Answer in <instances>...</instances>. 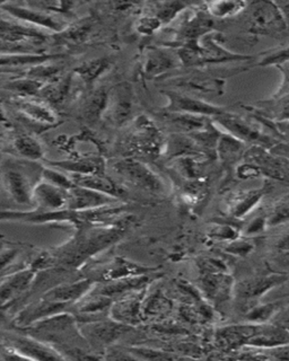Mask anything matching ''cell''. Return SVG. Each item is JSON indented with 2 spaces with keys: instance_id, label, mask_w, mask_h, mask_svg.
I'll return each instance as SVG.
<instances>
[{
  "instance_id": "cell-4",
  "label": "cell",
  "mask_w": 289,
  "mask_h": 361,
  "mask_svg": "<svg viewBox=\"0 0 289 361\" xmlns=\"http://www.w3.org/2000/svg\"><path fill=\"white\" fill-rule=\"evenodd\" d=\"M91 226L84 227L85 234H80L82 236L77 237L76 242L70 243L68 250L63 252V254H68V259L66 263L68 264H77V261L84 259L88 255L95 253L99 250L110 245L111 243L116 242L122 234V229H99L93 231L90 229Z\"/></svg>"
},
{
  "instance_id": "cell-24",
  "label": "cell",
  "mask_w": 289,
  "mask_h": 361,
  "mask_svg": "<svg viewBox=\"0 0 289 361\" xmlns=\"http://www.w3.org/2000/svg\"><path fill=\"white\" fill-rule=\"evenodd\" d=\"M176 59L168 51L162 49H152L146 54V59L144 61V76L147 78L159 76L171 69L176 67Z\"/></svg>"
},
{
  "instance_id": "cell-14",
  "label": "cell",
  "mask_w": 289,
  "mask_h": 361,
  "mask_svg": "<svg viewBox=\"0 0 289 361\" xmlns=\"http://www.w3.org/2000/svg\"><path fill=\"white\" fill-rule=\"evenodd\" d=\"M46 39V34L39 28L0 18V41L3 42L32 43L39 45L43 44Z\"/></svg>"
},
{
  "instance_id": "cell-27",
  "label": "cell",
  "mask_w": 289,
  "mask_h": 361,
  "mask_svg": "<svg viewBox=\"0 0 289 361\" xmlns=\"http://www.w3.org/2000/svg\"><path fill=\"white\" fill-rule=\"evenodd\" d=\"M264 195V190L240 192L228 201V214L234 218H243L250 212H252Z\"/></svg>"
},
{
  "instance_id": "cell-26",
  "label": "cell",
  "mask_w": 289,
  "mask_h": 361,
  "mask_svg": "<svg viewBox=\"0 0 289 361\" xmlns=\"http://www.w3.org/2000/svg\"><path fill=\"white\" fill-rule=\"evenodd\" d=\"M110 93L103 87L94 90L86 97L82 106V116L88 122H97L108 111Z\"/></svg>"
},
{
  "instance_id": "cell-17",
  "label": "cell",
  "mask_w": 289,
  "mask_h": 361,
  "mask_svg": "<svg viewBox=\"0 0 289 361\" xmlns=\"http://www.w3.org/2000/svg\"><path fill=\"white\" fill-rule=\"evenodd\" d=\"M253 27L262 33H276L286 30V24L275 6L269 3H260L251 11Z\"/></svg>"
},
{
  "instance_id": "cell-8",
  "label": "cell",
  "mask_w": 289,
  "mask_h": 361,
  "mask_svg": "<svg viewBox=\"0 0 289 361\" xmlns=\"http://www.w3.org/2000/svg\"><path fill=\"white\" fill-rule=\"evenodd\" d=\"M133 87L128 82L116 85L110 93L108 111L112 123L116 127L130 121L133 114Z\"/></svg>"
},
{
  "instance_id": "cell-45",
  "label": "cell",
  "mask_w": 289,
  "mask_h": 361,
  "mask_svg": "<svg viewBox=\"0 0 289 361\" xmlns=\"http://www.w3.org/2000/svg\"><path fill=\"white\" fill-rule=\"evenodd\" d=\"M266 225V218H257V219L253 220L251 223L247 226V235L257 234L259 231H264V226Z\"/></svg>"
},
{
  "instance_id": "cell-44",
  "label": "cell",
  "mask_w": 289,
  "mask_h": 361,
  "mask_svg": "<svg viewBox=\"0 0 289 361\" xmlns=\"http://www.w3.org/2000/svg\"><path fill=\"white\" fill-rule=\"evenodd\" d=\"M259 172H260V169L252 163L243 164L238 169V175L242 178H254L259 174Z\"/></svg>"
},
{
  "instance_id": "cell-12",
  "label": "cell",
  "mask_w": 289,
  "mask_h": 361,
  "mask_svg": "<svg viewBox=\"0 0 289 361\" xmlns=\"http://www.w3.org/2000/svg\"><path fill=\"white\" fill-rule=\"evenodd\" d=\"M119 201L120 199L116 197L75 184L70 190H68L67 208L70 210H93V209L113 206Z\"/></svg>"
},
{
  "instance_id": "cell-9",
  "label": "cell",
  "mask_w": 289,
  "mask_h": 361,
  "mask_svg": "<svg viewBox=\"0 0 289 361\" xmlns=\"http://www.w3.org/2000/svg\"><path fill=\"white\" fill-rule=\"evenodd\" d=\"M168 99V105L166 110L172 113H183L190 116H221L225 114V111L221 107L209 104L200 99H192L187 95L168 92L165 93Z\"/></svg>"
},
{
  "instance_id": "cell-10",
  "label": "cell",
  "mask_w": 289,
  "mask_h": 361,
  "mask_svg": "<svg viewBox=\"0 0 289 361\" xmlns=\"http://www.w3.org/2000/svg\"><path fill=\"white\" fill-rule=\"evenodd\" d=\"M8 345L16 351L22 359L33 360H58L65 359L58 350L50 347L49 344L33 338V336H14L8 340Z\"/></svg>"
},
{
  "instance_id": "cell-7",
  "label": "cell",
  "mask_w": 289,
  "mask_h": 361,
  "mask_svg": "<svg viewBox=\"0 0 289 361\" xmlns=\"http://www.w3.org/2000/svg\"><path fill=\"white\" fill-rule=\"evenodd\" d=\"M0 9L7 11L11 16L16 17L18 20H23L37 28H48L52 32L60 33L67 27L65 23L57 20L56 17L33 7H24L18 4L3 3L0 6Z\"/></svg>"
},
{
  "instance_id": "cell-18",
  "label": "cell",
  "mask_w": 289,
  "mask_h": 361,
  "mask_svg": "<svg viewBox=\"0 0 289 361\" xmlns=\"http://www.w3.org/2000/svg\"><path fill=\"white\" fill-rule=\"evenodd\" d=\"M95 286H97V281L92 279H84L78 282L65 283V285L52 288L51 290L46 293L43 298L49 299L52 302L70 305L71 302L85 298L88 293L93 290Z\"/></svg>"
},
{
  "instance_id": "cell-5",
  "label": "cell",
  "mask_w": 289,
  "mask_h": 361,
  "mask_svg": "<svg viewBox=\"0 0 289 361\" xmlns=\"http://www.w3.org/2000/svg\"><path fill=\"white\" fill-rule=\"evenodd\" d=\"M128 149L133 152L135 157L155 158L161 154L164 147L162 135L151 121L144 116L137 120L136 131L131 135L128 140Z\"/></svg>"
},
{
  "instance_id": "cell-39",
  "label": "cell",
  "mask_w": 289,
  "mask_h": 361,
  "mask_svg": "<svg viewBox=\"0 0 289 361\" xmlns=\"http://www.w3.org/2000/svg\"><path fill=\"white\" fill-rule=\"evenodd\" d=\"M244 7H245V4L240 3V1H219V3L208 4V11H210V14L215 17H221V18L236 15Z\"/></svg>"
},
{
  "instance_id": "cell-36",
  "label": "cell",
  "mask_w": 289,
  "mask_h": 361,
  "mask_svg": "<svg viewBox=\"0 0 289 361\" xmlns=\"http://www.w3.org/2000/svg\"><path fill=\"white\" fill-rule=\"evenodd\" d=\"M44 82L37 79L26 78L16 79L6 85L7 90L16 92L20 96H35L40 94L41 90L44 86Z\"/></svg>"
},
{
  "instance_id": "cell-6",
  "label": "cell",
  "mask_w": 289,
  "mask_h": 361,
  "mask_svg": "<svg viewBox=\"0 0 289 361\" xmlns=\"http://www.w3.org/2000/svg\"><path fill=\"white\" fill-rule=\"evenodd\" d=\"M0 180L7 195L18 204L30 206L33 203V190L27 175L16 165H6L1 169Z\"/></svg>"
},
{
  "instance_id": "cell-33",
  "label": "cell",
  "mask_w": 289,
  "mask_h": 361,
  "mask_svg": "<svg viewBox=\"0 0 289 361\" xmlns=\"http://www.w3.org/2000/svg\"><path fill=\"white\" fill-rule=\"evenodd\" d=\"M92 31V24L88 20H82L74 25L67 26L63 32H60L56 39L58 42L63 44H80L87 39Z\"/></svg>"
},
{
  "instance_id": "cell-41",
  "label": "cell",
  "mask_w": 289,
  "mask_h": 361,
  "mask_svg": "<svg viewBox=\"0 0 289 361\" xmlns=\"http://www.w3.org/2000/svg\"><path fill=\"white\" fill-rule=\"evenodd\" d=\"M219 155L224 159H230L235 157L236 154L241 152L242 142L232 135H224V137L219 140Z\"/></svg>"
},
{
  "instance_id": "cell-28",
  "label": "cell",
  "mask_w": 289,
  "mask_h": 361,
  "mask_svg": "<svg viewBox=\"0 0 289 361\" xmlns=\"http://www.w3.org/2000/svg\"><path fill=\"white\" fill-rule=\"evenodd\" d=\"M73 88V75L59 77L43 86L39 95L51 104H61L70 94Z\"/></svg>"
},
{
  "instance_id": "cell-29",
  "label": "cell",
  "mask_w": 289,
  "mask_h": 361,
  "mask_svg": "<svg viewBox=\"0 0 289 361\" xmlns=\"http://www.w3.org/2000/svg\"><path fill=\"white\" fill-rule=\"evenodd\" d=\"M60 54H0V68H18L22 66L43 65L48 61L60 59Z\"/></svg>"
},
{
  "instance_id": "cell-25",
  "label": "cell",
  "mask_w": 289,
  "mask_h": 361,
  "mask_svg": "<svg viewBox=\"0 0 289 361\" xmlns=\"http://www.w3.org/2000/svg\"><path fill=\"white\" fill-rule=\"evenodd\" d=\"M148 270L149 269L144 268L142 265L136 264V263L116 259L102 270H99L97 278L101 279V281H113V280L122 279V278H128V276L146 274Z\"/></svg>"
},
{
  "instance_id": "cell-1",
  "label": "cell",
  "mask_w": 289,
  "mask_h": 361,
  "mask_svg": "<svg viewBox=\"0 0 289 361\" xmlns=\"http://www.w3.org/2000/svg\"><path fill=\"white\" fill-rule=\"evenodd\" d=\"M125 206H109L93 210H70L66 208L54 212H42L35 209L33 212H8L0 210V221H24V223H70L80 228L88 227L92 224L102 223L105 220L116 217L125 210Z\"/></svg>"
},
{
  "instance_id": "cell-22",
  "label": "cell",
  "mask_w": 289,
  "mask_h": 361,
  "mask_svg": "<svg viewBox=\"0 0 289 361\" xmlns=\"http://www.w3.org/2000/svg\"><path fill=\"white\" fill-rule=\"evenodd\" d=\"M54 169L65 171L67 174H104L105 161L102 157L90 156V157L77 158L71 161H48Z\"/></svg>"
},
{
  "instance_id": "cell-32",
  "label": "cell",
  "mask_w": 289,
  "mask_h": 361,
  "mask_svg": "<svg viewBox=\"0 0 289 361\" xmlns=\"http://www.w3.org/2000/svg\"><path fill=\"white\" fill-rule=\"evenodd\" d=\"M139 304L136 300H119L111 306L112 319L123 324L131 325L138 321Z\"/></svg>"
},
{
  "instance_id": "cell-34",
  "label": "cell",
  "mask_w": 289,
  "mask_h": 361,
  "mask_svg": "<svg viewBox=\"0 0 289 361\" xmlns=\"http://www.w3.org/2000/svg\"><path fill=\"white\" fill-rule=\"evenodd\" d=\"M14 148L18 155L29 161H39L44 156L40 142L30 135H20L15 139Z\"/></svg>"
},
{
  "instance_id": "cell-23",
  "label": "cell",
  "mask_w": 289,
  "mask_h": 361,
  "mask_svg": "<svg viewBox=\"0 0 289 361\" xmlns=\"http://www.w3.org/2000/svg\"><path fill=\"white\" fill-rule=\"evenodd\" d=\"M76 185L87 188L94 191L101 192L110 197L121 199L125 191L121 189L118 184L114 183L111 178H106L105 174H68Z\"/></svg>"
},
{
  "instance_id": "cell-43",
  "label": "cell",
  "mask_w": 289,
  "mask_h": 361,
  "mask_svg": "<svg viewBox=\"0 0 289 361\" xmlns=\"http://www.w3.org/2000/svg\"><path fill=\"white\" fill-rule=\"evenodd\" d=\"M162 25V23L159 22L156 17L147 15V16L142 17L137 22L136 28L137 31L142 35H151V34L155 33Z\"/></svg>"
},
{
  "instance_id": "cell-30",
  "label": "cell",
  "mask_w": 289,
  "mask_h": 361,
  "mask_svg": "<svg viewBox=\"0 0 289 361\" xmlns=\"http://www.w3.org/2000/svg\"><path fill=\"white\" fill-rule=\"evenodd\" d=\"M112 61L109 58H97L82 63L75 69V73L82 82H85L86 86H92L110 69Z\"/></svg>"
},
{
  "instance_id": "cell-46",
  "label": "cell",
  "mask_w": 289,
  "mask_h": 361,
  "mask_svg": "<svg viewBox=\"0 0 289 361\" xmlns=\"http://www.w3.org/2000/svg\"><path fill=\"white\" fill-rule=\"evenodd\" d=\"M16 255H18L16 250H6V251L0 252V270L12 262Z\"/></svg>"
},
{
  "instance_id": "cell-38",
  "label": "cell",
  "mask_w": 289,
  "mask_h": 361,
  "mask_svg": "<svg viewBox=\"0 0 289 361\" xmlns=\"http://www.w3.org/2000/svg\"><path fill=\"white\" fill-rule=\"evenodd\" d=\"M41 174H42L43 180H46L48 183L54 184V185L58 186V188H61V189L67 190V191L75 185L74 182H73L68 174L61 172L60 169L58 171L54 167H44Z\"/></svg>"
},
{
  "instance_id": "cell-15",
  "label": "cell",
  "mask_w": 289,
  "mask_h": 361,
  "mask_svg": "<svg viewBox=\"0 0 289 361\" xmlns=\"http://www.w3.org/2000/svg\"><path fill=\"white\" fill-rule=\"evenodd\" d=\"M68 191L61 189L54 184L42 180L35 186L33 190V202L37 208L42 212H54L67 208Z\"/></svg>"
},
{
  "instance_id": "cell-20",
  "label": "cell",
  "mask_w": 289,
  "mask_h": 361,
  "mask_svg": "<svg viewBox=\"0 0 289 361\" xmlns=\"http://www.w3.org/2000/svg\"><path fill=\"white\" fill-rule=\"evenodd\" d=\"M35 278V270H22L9 276L3 283H0V308L4 310L20 293H23L31 286Z\"/></svg>"
},
{
  "instance_id": "cell-40",
  "label": "cell",
  "mask_w": 289,
  "mask_h": 361,
  "mask_svg": "<svg viewBox=\"0 0 289 361\" xmlns=\"http://www.w3.org/2000/svg\"><path fill=\"white\" fill-rule=\"evenodd\" d=\"M289 220V195L272 207L269 217H266V225L277 226Z\"/></svg>"
},
{
  "instance_id": "cell-35",
  "label": "cell",
  "mask_w": 289,
  "mask_h": 361,
  "mask_svg": "<svg viewBox=\"0 0 289 361\" xmlns=\"http://www.w3.org/2000/svg\"><path fill=\"white\" fill-rule=\"evenodd\" d=\"M152 6L153 9L151 11V16L156 17L157 20L164 25L174 20V17L185 8V4L171 1V3H155Z\"/></svg>"
},
{
  "instance_id": "cell-37",
  "label": "cell",
  "mask_w": 289,
  "mask_h": 361,
  "mask_svg": "<svg viewBox=\"0 0 289 361\" xmlns=\"http://www.w3.org/2000/svg\"><path fill=\"white\" fill-rule=\"evenodd\" d=\"M281 302L260 305V306H255L252 310H250L249 313L247 314L245 317L251 323H266V322L272 319L275 314H277L278 310H281Z\"/></svg>"
},
{
  "instance_id": "cell-31",
  "label": "cell",
  "mask_w": 289,
  "mask_h": 361,
  "mask_svg": "<svg viewBox=\"0 0 289 361\" xmlns=\"http://www.w3.org/2000/svg\"><path fill=\"white\" fill-rule=\"evenodd\" d=\"M18 106L24 116H29L35 121L44 124H54L57 122V116L54 114V111L39 102L20 99Z\"/></svg>"
},
{
  "instance_id": "cell-21",
  "label": "cell",
  "mask_w": 289,
  "mask_h": 361,
  "mask_svg": "<svg viewBox=\"0 0 289 361\" xmlns=\"http://www.w3.org/2000/svg\"><path fill=\"white\" fill-rule=\"evenodd\" d=\"M149 280H151V276H146V274L128 276V278L108 281L106 285H103L99 289H95V290L93 289L92 291L111 299L121 298V297L127 296L128 293L140 290L142 288L146 287Z\"/></svg>"
},
{
  "instance_id": "cell-42",
  "label": "cell",
  "mask_w": 289,
  "mask_h": 361,
  "mask_svg": "<svg viewBox=\"0 0 289 361\" xmlns=\"http://www.w3.org/2000/svg\"><path fill=\"white\" fill-rule=\"evenodd\" d=\"M127 351L133 355L135 358L144 359V360L173 358V355H170L168 353L157 351V350L148 349V348H129Z\"/></svg>"
},
{
  "instance_id": "cell-19",
  "label": "cell",
  "mask_w": 289,
  "mask_h": 361,
  "mask_svg": "<svg viewBox=\"0 0 289 361\" xmlns=\"http://www.w3.org/2000/svg\"><path fill=\"white\" fill-rule=\"evenodd\" d=\"M68 307V304L63 302H52L49 299L43 298L41 302H35L29 307H26L22 313L18 315V324L20 326L27 327L30 325L35 324L37 322L48 319L51 316L65 312L66 308Z\"/></svg>"
},
{
  "instance_id": "cell-2",
  "label": "cell",
  "mask_w": 289,
  "mask_h": 361,
  "mask_svg": "<svg viewBox=\"0 0 289 361\" xmlns=\"http://www.w3.org/2000/svg\"><path fill=\"white\" fill-rule=\"evenodd\" d=\"M217 338L225 349H238L242 345L276 349L288 345L289 331L275 325L253 323L221 329Z\"/></svg>"
},
{
  "instance_id": "cell-13",
  "label": "cell",
  "mask_w": 289,
  "mask_h": 361,
  "mask_svg": "<svg viewBox=\"0 0 289 361\" xmlns=\"http://www.w3.org/2000/svg\"><path fill=\"white\" fill-rule=\"evenodd\" d=\"M287 281L285 274H268L253 279L244 280L234 287V293L244 300H258L264 293L271 290L272 288L283 285Z\"/></svg>"
},
{
  "instance_id": "cell-47",
  "label": "cell",
  "mask_w": 289,
  "mask_h": 361,
  "mask_svg": "<svg viewBox=\"0 0 289 361\" xmlns=\"http://www.w3.org/2000/svg\"><path fill=\"white\" fill-rule=\"evenodd\" d=\"M5 319H6V314L4 312L3 308H0V325L3 324Z\"/></svg>"
},
{
  "instance_id": "cell-3",
  "label": "cell",
  "mask_w": 289,
  "mask_h": 361,
  "mask_svg": "<svg viewBox=\"0 0 289 361\" xmlns=\"http://www.w3.org/2000/svg\"><path fill=\"white\" fill-rule=\"evenodd\" d=\"M113 169L122 180L142 191L152 195H162L166 189L164 180L159 178V175L154 172L147 164L136 158L128 157L116 161Z\"/></svg>"
},
{
  "instance_id": "cell-48",
  "label": "cell",
  "mask_w": 289,
  "mask_h": 361,
  "mask_svg": "<svg viewBox=\"0 0 289 361\" xmlns=\"http://www.w3.org/2000/svg\"><path fill=\"white\" fill-rule=\"evenodd\" d=\"M1 4H3V3H0V6H1Z\"/></svg>"
},
{
  "instance_id": "cell-16",
  "label": "cell",
  "mask_w": 289,
  "mask_h": 361,
  "mask_svg": "<svg viewBox=\"0 0 289 361\" xmlns=\"http://www.w3.org/2000/svg\"><path fill=\"white\" fill-rule=\"evenodd\" d=\"M235 283L225 272L204 274L202 278V289L204 296L213 300L216 305L226 302L234 293Z\"/></svg>"
},
{
  "instance_id": "cell-11",
  "label": "cell",
  "mask_w": 289,
  "mask_h": 361,
  "mask_svg": "<svg viewBox=\"0 0 289 361\" xmlns=\"http://www.w3.org/2000/svg\"><path fill=\"white\" fill-rule=\"evenodd\" d=\"M84 326L80 327L82 336L92 342L97 344H111L121 338L123 334L131 330L130 325L123 324L118 321H97L87 322Z\"/></svg>"
}]
</instances>
